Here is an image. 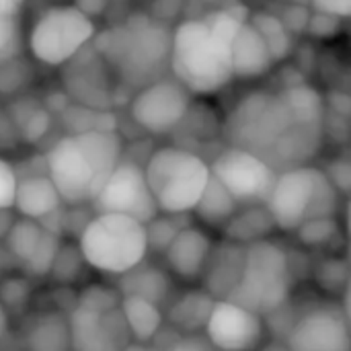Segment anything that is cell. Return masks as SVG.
Here are the masks:
<instances>
[{
  "label": "cell",
  "instance_id": "obj_33",
  "mask_svg": "<svg viewBox=\"0 0 351 351\" xmlns=\"http://www.w3.org/2000/svg\"><path fill=\"white\" fill-rule=\"evenodd\" d=\"M181 216H169V214H158L152 222L146 224V232H148V245L154 251L165 253L167 247L173 243V239L179 234V230L187 224H179Z\"/></svg>",
  "mask_w": 351,
  "mask_h": 351
},
{
  "label": "cell",
  "instance_id": "obj_18",
  "mask_svg": "<svg viewBox=\"0 0 351 351\" xmlns=\"http://www.w3.org/2000/svg\"><path fill=\"white\" fill-rule=\"evenodd\" d=\"M230 64L232 76L239 80L261 78L278 64L271 49L249 19L243 23L230 43Z\"/></svg>",
  "mask_w": 351,
  "mask_h": 351
},
{
  "label": "cell",
  "instance_id": "obj_21",
  "mask_svg": "<svg viewBox=\"0 0 351 351\" xmlns=\"http://www.w3.org/2000/svg\"><path fill=\"white\" fill-rule=\"evenodd\" d=\"M27 351H72L68 317L56 311L37 315L25 331Z\"/></svg>",
  "mask_w": 351,
  "mask_h": 351
},
{
  "label": "cell",
  "instance_id": "obj_34",
  "mask_svg": "<svg viewBox=\"0 0 351 351\" xmlns=\"http://www.w3.org/2000/svg\"><path fill=\"white\" fill-rule=\"evenodd\" d=\"M82 263H84V257H82L78 245H64L62 243V249H60V253L56 257V263H53V269H51L49 276L56 282L70 284V282L78 280Z\"/></svg>",
  "mask_w": 351,
  "mask_h": 351
},
{
  "label": "cell",
  "instance_id": "obj_38",
  "mask_svg": "<svg viewBox=\"0 0 351 351\" xmlns=\"http://www.w3.org/2000/svg\"><path fill=\"white\" fill-rule=\"evenodd\" d=\"M337 23H339V19H335V16H331V14H323V12H313L311 14V19H308V31L315 35V37H321V39H325V37H333L337 31Z\"/></svg>",
  "mask_w": 351,
  "mask_h": 351
},
{
  "label": "cell",
  "instance_id": "obj_3",
  "mask_svg": "<svg viewBox=\"0 0 351 351\" xmlns=\"http://www.w3.org/2000/svg\"><path fill=\"white\" fill-rule=\"evenodd\" d=\"M169 72L193 97L224 90L232 80L230 45L222 41L206 19H187L173 29Z\"/></svg>",
  "mask_w": 351,
  "mask_h": 351
},
{
  "label": "cell",
  "instance_id": "obj_20",
  "mask_svg": "<svg viewBox=\"0 0 351 351\" xmlns=\"http://www.w3.org/2000/svg\"><path fill=\"white\" fill-rule=\"evenodd\" d=\"M117 290L121 296L146 298L160 306L162 302H167L171 294V276L162 267L144 261L132 271L117 278Z\"/></svg>",
  "mask_w": 351,
  "mask_h": 351
},
{
  "label": "cell",
  "instance_id": "obj_29",
  "mask_svg": "<svg viewBox=\"0 0 351 351\" xmlns=\"http://www.w3.org/2000/svg\"><path fill=\"white\" fill-rule=\"evenodd\" d=\"M60 249H62V239H60V234H56V232H51V230L45 228V232H43V237H41V241H39L35 253L31 255V259H29L23 267H25L27 274L33 276V278H45V276L51 274Z\"/></svg>",
  "mask_w": 351,
  "mask_h": 351
},
{
  "label": "cell",
  "instance_id": "obj_41",
  "mask_svg": "<svg viewBox=\"0 0 351 351\" xmlns=\"http://www.w3.org/2000/svg\"><path fill=\"white\" fill-rule=\"evenodd\" d=\"M339 308L343 313V319H346V325H348V331L351 335V271L348 282H346V288L341 292V302H339Z\"/></svg>",
  "mask_w": 351,
  "mask_h": 351
},
{
  "label": "cell",
  "instance_id": "obj_25",
  "mask_svg": "<svg viewBox=\"0 0 351 351\" xmlns=\"http://www.w3.org/2000/svg\"><path fill=\"white\" fill-rule=\"evenodd\" d=\"M271 230H278V228H276L265 204H257V206L241 208L222 232H224V239L247 247L251 243L269 239Z\"/></svg>",
  "mask_w": 351,
  "mask_h": 351
},
{
  "label": "cell",
  "instance_id": "obj_42",
  "mask_svg": "<svg viewBox=\"0 0 351 351\" xmlns=\"http://www.w3.org/2000/svg\"><path fill=\"white\" fill-rule=\"evenodd\" d=\"M27 0H0V16H16Z\"/></svg>",
  "mask_w": 351,
  "mask_h": 351
},
{
  "label": "cell",
  "instance_id": "obj_30",
  "mask_svg": "<svg viewBox=\"0 0 351 351\" xmlns=\"http://www.w3.org/2000/svg\"><path fill=\"white\" fill-rule=\"evenodd\" d=\"M121 304V294L117 288H109L105 284H90L80 290L76 306L95 311V313H111L119 308Z\"/></svg>",
  "mask_w": 351,
  "mask_h": 351
},
{
  "label": "cell",
  "instance_id": "obj_1",
  "mask_svg": "<svg viewBox=\"0 0 351 351\" xmlns=\"http://www.w3.org/2000/svg\"><path fill=\"white\" fill-rule=\"evenodd\" d=\"M121 160V136L113 128H93L53 142L45 156V171L64 204L82 206L93 204Z\"/></svg>",
  "mask_w": 351,
  "mask_h": 351
},
{
  "label": "cell",
  "instance_id": "obj_44",
  "mask_svg": "<svg viewBox=\"0 0 351 351\" xmlns=\"http://www.w3.org/2000/svg\"><path fill=\"white\" fill-rule=\"evenodd\" d=\"M8 311L4 308V304L0 302V339L8 333Z\"/></svg>",
  "mask_w": 351,
  "mask_h": 351
},
{
  "label": "cell",
  "instance_id": "obj_11",
  "mask_svg": "<svg viewBox=\"0 0 351 351\" xmlns=\"http://www.w3.org/2000/svg\"><path fill=\"white\" fill-rule=\"evenodd\" d=\"M191 97L179 80L165 76L138 88L130 101V117L146 134L165 136L185 121L191 109Z\"/></svg>",
  "mask_w": 351,
  "mask_h": 351
},
{
  "label": "cell",
  "instance_id": "obj_4",
  "mask_svg": "<svg viewBox=\"0 0 351 351\" xmlns=\"http://www.w3.org/2000/svg\"><path fill=\"white\" fill-rule=\"evenodd\" d=\"M339 195L325 169L304 165L278 173L265 208L280 232H296L308 220L335 216Z\"/></svg>",
  "mask_w": 351,
  "mask_h": 351
},
{
  "label": "cell",
  "instance_id": "obj_47",
  "mask_svg": "<svg viewBox=\"0 0 351 351\" xmlns=\"http://www.w3.org/2000/svg\"><path fill=\"white\" fill-rule=\"evenodd\" d=\"M123 351H146V350H144V346H142V343H136V341H132V343H130V346H128V348H125Z\"/></svg>",
  "mask_w": 351,
  "mask_h": 351
},
{
  "label": "cell",
  "instance_id": "obj_43",
  "mask_svg": "<svg viewBox=\"0 0 351 351\" xmlns=\"http://www.w3.org/2000/svg\"><path fill=\"white\" fill-rule=\"evenodd\" d=\"M14 224V216H12V210H6V212H0V241H6L10 228Z\"/></svg>",
  "mask_w": 351,
  "mask_h": 351
},
{
  "label": "cell",
  "instance_id": "obj_45",
  "mask_svg": "<svg viewBox=\"0 0 351 351\" xmlns=\"http://www.w3.org/2000/svg\"><path fill=\"white\" fill-rule=\"evenodd\" d=\"M257 351H288L284 341H265Z\"/></svg>",
  "mask_w": 351,
  "mask_h": 351
},
{
  "label": "cell",
  "instance_id": "obj_19",
  "mask_svg": "<svg viewBox=\"0 0 351 351\" xmlns=\"http://www.w3.org/2000/svg\"><path fill=\"white\" fill-rule=\"evenodd\" d=\"M64 206L60 191L51 183V179L45 175H31L25 179H19L16 197H14V212L21 218H31L37 222H43L51 214L60 212Z\"/></svg>",
  "mask_w": 351,
  "mask_h": 351
},
{
  "label": "cell",
  "instance_id": "obj_17",
  "mask_svg": "<svg viewBox=\"0 0 351 351\" xmlns=\"http://www.w3.org/2000/svg\"><path fill=\"white\" fill-rule=\"evenodd\" d=\"M245 253H247L245 245L228 239H224L214 247L202 284L204 290L210 292L216 300H228L237 290L245 267Z\"/></svg>",
  "mask_w": 351,
  "mask_h": 351
},
{
  "label": "cell",
  "instance_id": "obj_39",
  "mask_svg": "<svg viewBox=\"0 0 351 351\" xmlns=\"http://www.w3.org/2000/svg\"><path fill=\"white\" fill-rule=\"evenodd\" d=\"M313 8L323 14H331L339 21H351V0H311Z\"/></svg>",
  "mask_w": 351,
  "mask_h": 351
},
{
  "label": "cell",
  "instance_id": "obj_15",
  "mask_svg": "<svg viewBox=\"0 0 351 351\" xmlns=\"http://www.w3.org/2000/svg\"><path fill=\"white\" fill-rule=\"evenodd\" d=\"M72 351H123L134 339L119 308L95 313L74 306L68 315Z\"/></svg>",
  "mask_w": 351,
  "mask_h": 351
},
{
  "label": "cell",
  "instance_id": "obj_13",
  "mask_svg": "<svg viewBox=\"0 0 351 351\" xmlns=\"http://www.w3.org/2000/svg\"><path fill=\"white\" fill-rule=\"evenodd\" d=\"M265 331V317L232 300H216L204 335L214 351H257Z\"/></svg>",
  "mask_w": 351,
  "mask_h": 351
},
{
  "label": "cell",
  "instance_id": "obj_5",
  "mask_svg": "<svg viewBox=\"0 0 351 351\" xmlns=\"http://www.w3.org/2000/svg\"><path fill=\"white\" fill-rule=\"evenodd\" d=\"M148 187L160 214H193L210 179V162L181 146L156 148L144 165Z\"/></svg>",
  "mask_w": 351,
  "mask_h": 351
},
{
  "label": "cell",
  "instance_id": "obj_32",
  "mask_svg": "<svg viewBox=\"0 0 351 351\" xmlns=\"http://www.w3.org/2000/svg\"><path fill=\"white\" fill-rule=\"evenodd\" d=\"M31 284L27 278H4L0 282V302L4 304V308L8 311V315H19L29 306L31 300Z\"/></svg>",
  "mask_w": 351,
  "mask_h": 351
},
{
  "label": "cell",
  "instance_id": "obj_36",
  "mask_svg": "<svg viewBox=\"0 0 351 351\" xmlns=\"http://www.w3.org/2000/svg\"><path fill=\"white\" fill-rule=\"evenodd\" d=\"M16 39H19L16 16H0V62L8 60L14 53Z\"/></svg>",
  "mask_w": 351,
  "mask_h": 351
},
{
  "label": "cell",
  "instance_id": "obj_37",
  "mask_svg": "<svg viewBox=\"0 0 351 351\" xmlns=\"http://www.w3.org/2000/svg\"><path fill=\"white\" fill-rule=\"evenodd\" d=\"M47 130H49V115H47L43 109H35V111L27 117V121H25L21 134H23V138H25L27 142L33 144V142H39V140L47 134Z\"/></svg>",
  "mask_w": 351,
  "mask_h": 351
},
{
  "label": "cell",
  "instance_id": "obj_46",
  "mask_svg": "<svg viewBox=\"0 0 351 351\" xmlns=\"http://www.w3.org/2000/svg\"><path fill=\"white\" fill-rule=\"evenodd\" d=\"M346 232H348V237H350L351 241V195L350 199H348V204H346Z\"/></svg>",
  "mask_w": 351,
  "mask_h": 351
},
{
  "label": "cell",
  "instance_id": "obj_14",
  "mask_svg": "<svg viewBox=\"0 0 351 351\" xmlns=\"http://www.w3.org/2000/svg\"><path fill=\"white\" fill-rule=\"evenodd\" d=\"M284 343L288 351H351V335L339 304H319L302 313Z\"/></svg>",
  "mask_w": 351,
  "mask_h": 351
},
{
  "label": "cell",
  "instance_id": "obj_31",
  "mask_svg": "<svg viewBox=\"0 0 351 351\" xmlns=\"http://www.w3.org/2000/svg\"><path fill=\"white\" fill-rule=\"evenodd\" d=\"M337 232H339V222H337L335 216L308 220V222H304V224L296 230L298 241H300L304 247H313V249L329 245L333 239H337Z\"/></svg>",
  "mask_w": 351,
  "mask_h": 351
},
{
  "label": "cell",
  "instance_id": "obj_6",
  "mask_svg": "<svg viewBox=\"0 0 351 351\" xmlns=\"http://www.w3.org/2000/svg\"><path fill=\"white\" fill-rule=\"evenodd\" d=\"M78 249L90 269L121 278L146 261V224L121 214H95L78 237Z\"/></svg>",
  "mask_w": 351,
  "mask_h": 351
},
{
  "label": "cell",
  "instance_id": "obj_40",
  "mask_svg": "<svg viewBox=\"0 0 351 351\" xmlns=\"http://www.w3.org/2000/svg\"><path fill=\"white\" fill-rule=\"evenodd\" d=\"M165 351H214L204 333H191L175 339Z\"/></svg>",
  "mask_w": 351,
  "mask_h": 351
},
{
  "label": "cell",
  "instance_id": "obj_28",
  "mask_svg": "<svg viewBox=\"0 0 351 351\" xmlns=\"http://www.w3.org/2000/svg\"><path fill=\"white\" fill-rule=\"evenodd\" d=\"M43 232H45V228L37 220H31V218L14 220L10 232H8V237L4 241L8 253L12 255V259L19 261L21 265H25L31 259V255L35 253Z\"/></svg>",
  "mask_w": 351,
  "mask_h": 351
},
{
  "label": "cell",
  "instance_id": "obj_35",
  "mask_svg": "<svg viewBox=\"0 0 351 351\" xmlns=\"http://www.w3.org/2000/svg\"><path fill=\"white\" fill-rule=\"evenodd\" d=\"M16 187H19V177L14 167L0 156V212L14 208Z\"/></svg>",
  "mask_w": 351,
  "mask_h": 351
},
{
  "label": "cell",
  "instance_id": "obj_16",
  "mask_svg": "<svg viewBox=\"0 0 351 351\" xmlns=\"http://www.w3.org/2000/svg\"><path fill=\"white\" fill-rule=\"evenodd\" d=\"M214 239L208 228L197 224H187L179 230L173 243L167 247L165 265L171 276L181 282L195 284L202 282L208 261L214 253Z\"/></svg>",
  "mask_w": 351,
  "mask_h": 351
},
{
  "label": "cell",
  "instance_id": "obj_2",
  "mask_svg": "<svg viewBox=\"0 0 351 351\" xmlns=\"http://www.w3.org/2000/svg\"><path fill=\"white\" fill-rule=\"evenodd\" d=\"M173 31L158 19L134 14L123 23L97 33V56L107 64L121 82L130 86H146L165 78L171 58Z\"/></svg>",
  "mask_w": 351,
  "mask_h": 351
},
{
  "label": "cell",
  "instance_id": "obj_10",
  "mask_svg": "<svg viewBox=\"0 0 351 351\" xmlns=\"http://www.w3.org/2000/svg\"><path fill=\"white\" fill-rule=\"evenodd\" d=\"M210 171L241 208L265 204L278 179V171L265 158L237 146H226L218 152L210 162Z\"/></svg>",
  "mask_w": 351,
  "mask_h": 351
},
{
  "label": "cell",
  "instance_id": "obj_26",
  "mask_svg": "<svg viewBox=\"0 0 351 351\" xmlns=\"http://www.w3.org/2000/svg\"><path fill=\"white\" fill-rule=\"evenodd\" d=\"M284 103L288 105L292 117L296 123H304V125H325V99L323 95L311 86V84H292L288 88H284L282 93Z\"/></svg>",
  "mask_w": 351,
  "mask_h": 351
},
{
  "label": "cell",
  "instance_id": "obj_24",
  "mask_svg": "<svg viewBox=\"0 0 351 351\" xmlns=\"http://www.w3.org/2000/svg\"><path fill=\"white\" fill-rule=\"evenodd\" d=\"M239 210V202L228 193V189L220 181L212 177L199 204L193 210V216L197 218L199 226L208 230H224Z\"/></svg>",
  "mask_w": 351,
  "mask_h": 351
},
{
  "label": "cell",
  "instance_id": "obj_9",
  "mask_svg": "<svg viewBox=\"0 0 351 351\" xmlns=\"http://www.w3.org/2000/svg\"><path fill=\"white\" fill-rule=\"evenodd\" d=\"M97 37L95 21L78 4H53L33 21L27 47L35 62L60 68L76 60Z\"/></svg>",
  "mask_w": 351,
  "mask_h": 351
},
{
  "label": "cell",
  "instance_id": "obj_8",
  "mask_svg": "<svg viewBox=\"0 0 351 351\" xmlns=\"http://www.w3.org/2000/svg\"><path fill=\"white\" fill-rule=\"evenodd\" d=\"M294 125L296 121L280 93L253 90L232 107L224 134L228 146L245 148L267 160Z\"/></svg>",
  "mask_w": 351,
  "mask_h": 351
},
{
  "label": "cell",
  "instance_id": "obj_27",
  "mask_svg": "<svg viewBox=\"0 0 351 351\" xmlns=\"http://www.w3.org/2000/svg\"><path fill=\"white\" fill-rule=\"evenodd\" d=\"M249 21L253 23V27L259 31V35L263 37V41L271 49L276 62H282L286 56H290V51H292V33H290V29H288V25L284 23L282 16L259 10V12H253L249 16Z\"/></svg>",
  "mask_w": 351,
  "mask_h": 351
},
{
  "label": "cell",
  "instance_id": "obj_23",
  "mask_svg": "<svg viewBox=\"0 0 351 351\" xmlns=\"http://www.w3.org/2000/svg\"><path fill=\"white\" fill-rule=\"evenodd\" d=\"M214 304H216V298L210 292H206L204 288L189 290V292L181 294L177 300H173L167 317L185 335L202 333L208 325Z\"/></svg>",
  "mask_w": 351,
  "mask_h": 351
},
{
  "label": "cell",
  "instance_id": "obj_12",
  "mask_svg": "<svg viewBox=\"0 0 351 351\" xmlns=\"http://www.w3.org/2000/svg\"><path fill=\"white\" fill-rule=\"evenodd\" d=\"M90 208L95 214H121L142 224L152 222L160 214L148 187L144 167L134 160H121L117 165Z\"/></svg>",
  "mask_w": 351,
  "mask_h": 351
},
{
  "label": "cell",
  "instance_id": "obj_22",
  "mask_svg": "<svg viewBox=\"0 0 351 351\" xmlns=\"http://www.w3.org/2000/svg\"><path fill=\"white\" fill-rule=\"evenodd\" d=\"M119 311L123 315V321L130 329V335L136 343H150L156 339L165 325L162 308L146 298L138 296H121Z\"/></svg>",
  "mask_w": 351,
  "mask_h": 351
},
{
  "label": "cell",
  "instance_id": "obj_48",
  "mask_svg": "<svg viewBox=\"0 0 351 351\" xmlns=\"http://www.w3.org/2000/svg\"><path fill=\"white\" fill-rule=\"evenodd\" d=\"M115 2H123V0H115Z\"/></svg>",
  "mask_w": 351,
  "mask_h": 351
},
{
  "label": "cell",
  "instance_id": "obj_7",
  "mask_svg": "<svg viewBox=\"0 0 351 351\" xmlns=\"http://www.w3.org/2000/svg\"><path fill=\"white\" fill-rule=\"evenodd\" d=\"M294 284L288 253L271 239L247 245L241 282L228 300L269 317L290 298Z\"/></svg>",
  "mask_w": 351,
  "mask_h": 351
}]
</instances>
